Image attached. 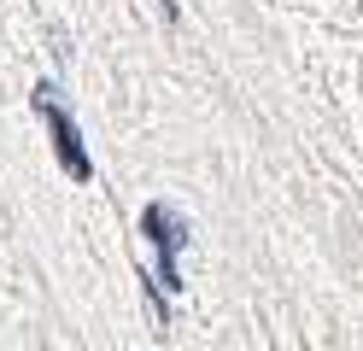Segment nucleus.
Instances as JSON below:
<instances>
[{
	"mask_svg": "<svg viewBox=\"0 0 363 351\" xmlns=\"http://www.w3.org/2000/svg\"><path fill=\"white\" fill-rule=\"evenodd\" d=\"M141 234H147V246H152V281L164 293H182V246L194 240V228L182 223V211L176 205H147L141 211Z\"/></svg>",
	"mask_w": 363,
	"mask_h": 351,
	"instance_id": "nucleus-1",
	"label": "nucleus"
},
{
	"mask_svg": "<svg viewBox=\"0 0 363 351\" xmlns=\"http://www.w3.org/2000/svg\"><path fill=\"white\" fill-rule=\"evenodd\" d=\"M30 106L41 111V123H48V135H53V152H59V164H65V176H71V182H94V158H88V147H82V129H77V117L59 106L53 82H35Z\"/></svg>",
	"mask_w": 363,
	"mask_h": 351,
	"instance_id": "nucleus-2",
	"label": "nucleus"
},
{
	"mask_svg": "<svg viewBox=\"0 0 363 351\" xmlns=\"http://www.w3.org/2000/svg\"><path fill=\"white\" fill-rule=\"evenodd\" d=\"M141 299H147V316H152L158 328H170V311H164V293H158V281H152V275L141 281Z\"/></svg>",
	"mask_w": 363,
	"mask_h": 351,
	"instance_id": "nucleus-3",
	"label": "nucleus"
},
{
	"mask_svg": "<svg viewBox=\"0 0 363 351\" xmlns=\"http://www.w3.org/2000/svg\"><path fill=\"white\" fill-rule=\"evenodd\" d=\"M158 12H164V18H176V12H182V6H176V0H158Z\"/></svg>",
	"mask_w": 363,
	"mask_h": 351,
	"instance_id": "nucleus-4",
	"label": "nucleus"
}]
</instances>
